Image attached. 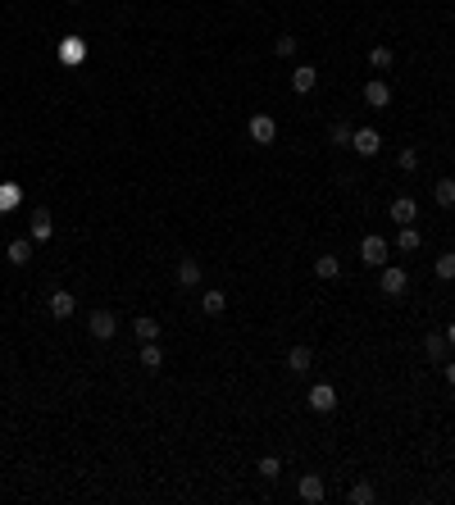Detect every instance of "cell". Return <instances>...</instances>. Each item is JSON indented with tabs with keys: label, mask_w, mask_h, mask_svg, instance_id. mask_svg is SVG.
Listing matches in <instances>:
<instances>
[{
	"label": "cell",
	"mask_w": 455,
	"mask_h": 505,
	"mask_svg": "<svg viewBox=\"0 0 455 505\" xmlns=\"http://www.w3.org/2000/svg\"><path fill=\"white\" fill-rule=\"evenodd\" d=\"M310 410L314 414H332L337 410V387H332V382H314L310 387Z\"/></svg>",
	"instance_id": "cell-1"
},
{
	"label": "cell",
	"mask_w": 455,
	"mask_h": 505,
	"mask_svg": "<svg viewBox=\"0 0 455 505\" xmlns=\"http://www.w3.org/2000/svg\"><path fill=\"white\" fill-rule=\"evenodd\" d=\"M360 259H364L369 269H383V264H387V241H383V237H373V232H369V237L360 241Z\"/></svg>",
	"instance_id": "cell-2"
},
{
	"label": "cell",
	"mask_w": 455,
	"mask_h": 505,
	"mask_svg": "<svg viewBox=\"0 0 455 505\" xmlns=\"http://www.w3.org/2000/svg\"><path fill=\"white\" fill-rule=\"evenodd\" d=\"M87 333L96 337V342H109V337L118 333V324H114V315L109 310H91V319H87Z\"/></svg>",
	"instance_id": "cell-3"
},
{
	"label": "cell",
	"mask_w": 455,
	"mask_h": 505,
	"mask_svg": "<svg viewBox=\"0 0 455 505\" xmlns=\"http://www.w3.org/2000/svg\"><path fill=\"white\" fill-rule=\"evenodd\" d=\"M364 105L369 110H387L392 105V86L383 82V77H369L364 82Z\"/></svg>",
	"instance_id": "cell-4"
},
{
	"label": "cell",
	"mask_w": 455,
	"mask_h": 505,
	"mask_svg": "<svg viewBox=\"0 0 455 505\" xmlns=\"http://www.w3.org/2000/svg\"><path fill=\"white\" fill-rule=\"evenodd\" d=\"M406 269H396V264H383V282H378V292L383 296H406Z\"/></svg>",
	"instance_id": "cell-5"
},
{
	"label": "cell",
	"mask_w": 455,
	"mask_h": 505,
	"mask_svg": "<svg viewBox=\"0 0 455 505\" xmlns=\"http://www.w3.org/2000/svg\"><path fill=\"white\" fill-rule=\"evenodd\" d=\"M251 142H260V146H273V137H278V123H273L269 114H251Z\"/></svg>",
	"instance_id": "cell-6"
},
{
	"label": "cell",
	"mask_w": 455,
	"mask_h": 505,
	"mask_svg": "<svg viewBox=\"0 0 455 505\" xmlns=\"http://www.w3.org/2000/svg\"><path fill=\"white\" fill-rule=\"evenodd\" d=\"M350 146H355V155H364V160H369V155H378V151H383V137H378L373 128H360V133L350 137Z\"/></svg>",
	"instance_id": "cell-7"
},
{
	"label": "cell",
	"mask_w": 455,
	"mask_h": 505,
	"mask_svg": "<svg viewBox=\"0 0 455 505\" xmlns=\"http://www.w3.org/2000/svg\"><path fill=\"white\" fill-rule=\"evenodd\" d=\"M314 82H319V68H310V64H296V68H291V91H296V96L314 91Z\"/></svg>",
	"instance_id": "cell-8"
},
{
	"label": "cell",
	"mask_w": 455,
	"mask_h": 505,
	"mask_svg": "<svg viewBox=\"0 0 455 505\" xmlns=\"http://www.w3.org/2000/svg\"><path fill=\"white\" fill-rule=\"evenodd\" d=\"M300 501H310V505L323 501V478L319 474H300Z\"/></svg>",
	"instance_id": "cell-9"
},
{
	"label": "cell",
	"mask_w": 455,
	"mask_h": 505,
	"mask_svg": "<svg viewBox=\"0 0 455 505\" xmlns=\"http://www.w3.org/2000/svg\"><path fill=\"white\" fill-rule=\"evenodd\" d=\"M392 219H396V223H415L419 219L415 196H396V200H392Z\"/></svg>",
	"instance_id": "cell-10"
},
{
	"label": "cell",
	"mask_w": 455,
	"mask_h": 505,
	"mask_svg": "<svg viewBox=\"0 0 455 505\" xmlns=\"http://www.w3.org/2000/svg\"><path fill=\"white\" fill-rule=\"evenodd\" d=\"M73 310H78L73 292H50V315H55V319H68Z\"/></svg>",
	"instance_id": "cell-11"
},
{
	"label": "cell",
	"mask_w": 455,
	"mask_h": 505,
	"mask_svg": "<svg viewBox=\"0 0 455 505\" xmlns=\"http://www.w3.org/2000/svg\"><path fill=\"white\" fill-rule=\"evenodd\" d=\"M59 59H64V64H82V59H87V41L68 37L64 46H59Z\"/></svg>",
	"instance_id": "cell-12"
},
{
	"label": "cell",
	"mask_w": 455,
	"mask_h": 505,
	"mask_svg": "<svg viewBox=\"0 0 455 505\" xmlns=\"http://www.w3.org/2000/svg\"><path fill=\"white\" fill-rule=\"evenodd\" d=\"M310 364H314L310 346H291V351H287V369H291V373H305Z\"/></svg>",
	"instance_id": "cell-13"
},
{
	"label": "cell",
	"mask_w": 455,
	"mask_h": 505,
	"mask_svg": "<svg viewBox=\"0 0 455 505\" xmlns=\"http://www.w3.org/2000/svg\"><path fill=\"white\" fill-rule=\"evenodd\" d=\"M178 282H183V287H196V282H201V264H196L192 255L178 259Z\"/></svg>",
	"instance_id": "cell-14"
},
{
	"label": "cell",
	"mask_w": 455,
	"mask_h": 505,
	"mask_svg": "<svg viewBox=\"0 0 455 505\" xmlns=\"http://www.w3.org/2000/svg\"><path fill=\"white\" fill-rule=\"evenodd\" d=\"M424 355L433 364H442V355H446V333H428L424 337Z\"/></svg>",
	"instance_id": "cell-15"
},
{
	"label": "cell",
	"mask_w": 455,
	"mask_h": 505,
	"mask_svg": "<svg viewBox=\"0 0 455 505\" xmlns=\"http://www.w3.org/2000/svg\"><path fill=\"white\" fill-rule=\"evenodd\" d=\"M50 232H55L50 214H46V210H37V214H32V241H50Z\"/></svg>",
	"instance_id": "cell-16"
},
{
	"label": "cell",
	"mask_w": 455,
	"mask_h": 505,
	"mask_svg": "<svg viewBox=\"0 0 455 505\" xmlns=\"http://www.w3.org/2000/svg\"><path fill=\"white\" fill-rule=\"evenodd\" d=\"M396 246L406 250V255H410V250H419V246H424V237H419V228H415V223H401V237H396Z\"/></svg>",
	"instance_id": "cell-17"
},
{
	"label": "cell",
	"mask_w": 455,
	"mask_h": 505,
	"mask_svg": "<svg viewBox=\"0 0 455 505\" xmlns=\"http://www.w3.org/2000/svg\"><path fill=\"white\" fill-rule=\"evenodd\" d=\"M433 200L442 205V210H451V205H455V178H442V182H437V187H433Z\"/></svg>",
	"instance_id": "cell-18"
},
{
	"label": "cell",
	"mask_w": 455,
	"mask_h": 505,
	"mask_svg": "<svg viewBox=\"0 0 455 505\" xmlns=\"http://www.w3.org/2000/svg\"><path fill=\"white\" fill-rule=\"evenodd\" d=\"M132 333L141 337V342H155V337H160V324H155L151 315H141V319H132Z\"/></svg>",
	"instance_id": "cell-19"
},
{
	"label": "cell",
	"mask_w": 455,
	"mask_h": 505,
	"mask_svg": "<svg viewBox=\"0 0 455 505\" xmlns=\"http://www.w3.org/2000/svg\"><path fill=\"white\" fill-rule=\"evenodd\" d=\"M160 364H164V355H160V346H155V342H141V369L160 373Z\"/></svg>",
	"instance_id": "cell-20"
},
{
	"label": "cell",
	"mask_w": 455,
	"mask_h": 505,
	"mask_svg": "<svg viewBox=\"0 0 455 505\" xmlns=\"http://www.w3.org/2000/svg\"><path fill=\"white\" fill-rule=\"evenodd\" d=\"M433 273L442 278V282H455V250H446V255H437V264H433Z\"/></svg>",
	"instance_id": "cell-21"
},
{
	"label": "cell",
	"mask_w": 455,
	"mask_h": 505,
	"mask_svg": "<svg viewBox=\"0 0 455 505\" xmlns=\"http://www.w3.org/2000/svg\"><path fill=\"white\" fill-rule=\"evenodd\" d=\"M314 273L319 278H341V259L337 255H319L314 259Z\"/></svg>",
	"instance_id": "cell-22"
},
{
	"label": "cell",
	"mask_w": 455,
	"mask_h": 505,
	"mask_svg": "<svg viewBox=\"0 0 455 505\" xmlns=\"http://www.w3.org/2000/svg\"><path fill=\"white\" fill-rule=\"evenodd\" d=\"M201 310H205V315H223V310H228V296H223V292H205L201 296Z\"/></svg>",
	"instance_id": "cell-23"
},
{
	"label": "cell",
	"mask_w": 455,
	"mask_h": 505,
	"mask_svg": "<svg viewBox=\"0 0 455 505\" xmlns=\"http://www.w3.org/2000/svg\"><path fill=\"white\" fill-rule=\"evenodd\" d=\"M28 259H32V241H10V264L23 269Z\"/></svg>",
	"instance_id": "cell-24"
},
{
	"label": "cell",
	"mask_w": 455,
	"mask_h": 505,
	"mask_svg": "<svg viewBox=\"0 0 455 505\" xmlns=\"http://www.w3.org/2000/svg\"><path fill=\"white\" fill-rule=\"evenodd\" d=\"M392 59H396V55H392V46H373V50H369V68H392Z\"/></svg>",
	"instance_id": "cell-25"
},
{
	"label": "cell",
	"mask_w": 455,
	"mask_h": 505,
	"mask_svg": "<svg viewBox=\"0 0 455 505\" xmlns=\"http://www.w3.org/2000/svg\"><path fill=\"white\" fill-rule=\"evenodd\" d=\"M328 137H332V146H350V137H355V128H350V123H341V119H337V123L328 128Z\"/></svg>",
	"instance_id": "cell-26"
},
{
	"label": "cell",
	"mask_w": 455,
	"mask_h": 505,
	"mask_svg": "<svg viewBox=\"0 0 455 505\" xmlns=\"http://www.w3.org/2000/svg\"><path fill=\"white\" fill-rule=\"evenodd\" d=\"M350 505H373V483H355L350 487Z\"/></svg>",
	"instance_id": "cell-27"
},
{
	"label": "cell",
	"mask_w": 455,
	"mask_h": 505,
	"mask_svg": "<svg viewBox=\"0 0 455 505\" xmlns=\"http://www.w3.org/2000/svg\"><path fill=\"white\" fill-rule=\"evenodd\" d=\"M260 474H264V478H278V474H282V460H278V455H264V460H260Z\"/></svg>",
	"instance_id": "cell-28"
},
{
	"label": "cell",
	"mask_w": 455,
	"mask_h": 505,
	"mask_svg": "<svg viewBox=\"0 0 455 505\" xmlns=\"http://www.w3.org/2000/svg\"><path fill=\"white\" fill-rule=\"evenodd\" d=\"M19 205V187H0V210H14Z\"/></svg>",
	"instance_id": "cell-29"
},
{
	"label": "cell",
	"mask_w": 455,
	"mask_h": 505,
	"mask_svg": "<svg viewBox=\"0 0 455 505\" xmlns=\"http://www.w3.org/2000/svg\"><path fill=\"white\" fill-rule=\"evenodd\" d=\"M401 169H410V173L419 169V151H415V146H406V151H401Z\"/></svg>",
	"instance_id": "cell-30"
},
{
	"label": "cell",
	"mask_w": 455,
	"mask_h": 505,
	"mask_svg": "<svg viewBox=\"0 0 455 505\" xmlns=\"http://www.w3.org/2000/svg\"><path fill=\"white\" fill-rule=\"evenodd\" d=\"M273 50H278V55H291V50H296V37H287V32H282V37L273 41Z\"/></svg>",
	"instance_id": "cell-31"
},
{
	"label": "cell",
	"mask_w": 455,
	"mask_h": 505,
	"mask_svg": "<svg viewBox=\"0 0 455 505\" xmlns=\"http://www.w3.org/2000/svg\"><path fill=\"white\" fill-rule=\"evenodd\" d=\"M446 382H451V387H455V360L446 364Z\"/></svg>",
	"instance_id": "cell-32"
},
{
	"label": "cell",
	"mask_w": 455,
	"mask_h": 505,
	"mask_svg": "<svg viewBox=\"0 0 455 505\" xmlns=\"http://www.w3.org/2000/svg\"><path fill=\"white\" fill-rule=\"evenodd\" d=\"M446 342H451V346H455V324H451V328H446Z\"/></svg>",
	"instance_id": "cell-33"
},
{
	"label": "cell",
	"mask_w": 455,
	"mask_h": 505,
	"mask_svg": "<svg viewBox=\"0 0 455 505\" xmlns=\"http://www.w3.org/2000/svg\"><path fill=\"white\" fill-rule=\"evenodd\" d=\"M68 5H82V0H68Z\"/></svg>",
	"instance_id": "cell-34"
}]
</instances>
